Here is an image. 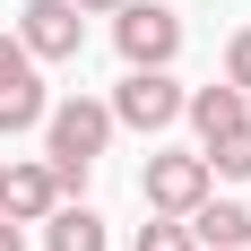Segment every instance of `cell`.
<instances>
[{
	"instance_id": "1",
	"label": "cell",
	"mask_w": 251,
	"mask_h": 251,
	"mask_svg": "<svg viewBox=\"0 0 251 251\" xmlns=\"http://www.w3.org/2000/svg\"><path fill=\"white\" fill-rule=\"evenodd\" d=\"M104 139H113V113H104L96 96L44 104V165L61 174V191H78V182H87V165L104 156Z\"/></svg>"
},
{
	"instance_id": "2",
	"label": "cell",
	"mask_w": 251,
	"mask_h": 251,
	"mask_svg": "<svg viewBox=\"0 0 251 251\" xmlns=\"http://www.w3.org/2000/svg\"><path fill=\"white\" fill-rule=\"evenodd\" d=\"M113 44H122L130 70H174V52H182V18L165 9V0H122V9H113Z\"/></svg>"
},
{
	"instance_id": "3",
	"label": "cell",
	"mask_w": 251,
	"mask_h": 251,
	"mask_svg": "<svg viewBox=\"0 0 251 251\" xmlns=\"http://www.w3.org/2000/svg\"><path fill=\"white\" fill-rule=\"evenodd\" d=\"M104 113H113V122L122 130H174L182 122V87H174V70H130L122 87H113V104H104Z\"/></svg>"
},
{
	"instance_id": "4",
	"label": "cell",
	"mask_w": 251,
	"mask_h": 251,
	"mask_svg": "<svg viewBox=\"0 0 251 251\" xmlns=\"http://www.w3.org/2000/svg\"><path fill=\"white\" fill-rule=\"evenodd\" d=\"M139 191H148V208H156V217H191V208L217 191V174H208V156H148Z\"/></svg>"
},
{
	"instance_id": "5",
	"label": "cell",
	"mask_w": 251,
	"mask_h": 251,
	"mask_svg": "<svg viewBox=\"0 0 251 251\" xmlns=\"http://www.w3.org/2000/svg\"><path fill=\"white\" fill-rule=\"evenodd\" d=\"M18 44H26V61H78L87 18H78L70 0H26L18 9Z\"/></svg>"
},
{
	"instance_id": "6",
	"label": "cell",
	"mask_w": 251,
	"mask_h": 251,
	"mask_svg": "<svg viewBox=\"0 0 251 251\" xmlns=\"http://www.w3.org/2000/svg\"><path fill=\"white\" fill-rule=\"evenodd\" d=\"M52 208H61V174H52V165H0V217L44 226Z\"/></svg>"
},
{
	"instance_id": "7",
	"label": "cell",
	"mask_w": 251,
	"mask_h": 251,
	"mask_svg": "<svg viewBox=\"0 0 251 251\" xmlns=\"http://www.w3.org/2000/svg\"><path fill=\"white\" fill-rule=\"evenodd\" d=\"M182 226H191L200 251H243V243H251V208H243V200H200Z\"/></svg>"
},
{
	"instance_id": "8",
	"label": "cell",
	"mask_w": 251,
	"mask_h": 251,
	"mask_svg": "<svg viewBox=\"0 0 251 251\" xmlns=\"http://www.w3.org/2000/svg\"><path fill=\"white\" fill-rule=\"evenodd\" d=\"M182 113H191V130H200V139H217V130L251 122V96H243V87H200V96H182Z\"/></svg>"
},
{
	"instance_id": "9",
	"label": "cell",
	"mask_w": 251,
	"mask_h": 251,
	"mask_svg": "<svg viewBox=\"0 0 251 251\" xmlns=\"http://www.w3.org/2000/svg\"><path fill=\"white\" fill-rule=\"evenodd\" d=\"M35 122H44V78H35V61H18L0 78V130H35Z\"/></svg>"
},
{
	"instance_id": "10",
	"label": "cell",
	"mask_w": 251,
	"mask_h": 251,
	"mask_svg": "<svg viewBox=\"0 0 251 251\" xmlns=\"http://www.w3.org/2000/svg\"><path fill=\"white\" fill-rule=\"evenodd\" d=\"M44 251H104V217L96 208H52L44 217Z\"/></svg>"
},
{
	"instance_id": "11",
	"label": "cell",
	"mask_w": 251,
	"mask_h": 251,
	"mask_svg": "<svg viewBox=\"0 0 251 251\" xmlns=\"http://www.w3.org/2000/svg\"><path fill=\"white\" fill-rule=\"evenodd\" d=\"M208 174L251 182V122H234V130H217V139H208Z\"/></svg>"
},
{
	"instance_id": "12",
	"label": "cell",
	"mask_w": 251,
	"mask_h": 251,
	"mask_svg": "<svg viewBox=\"0 0 251 251\" xmlns=\"http://www.w3.org/2000/svg\"><path fill=\"white\" fill-rule=\"evenodd\" d=\"M139 251H200V243H191L182 217H156V226H139Z\"/></svg>"
},
{
	"instance_id": "13",
	"label": "cell",
	"mask_w": 251,
	"mask_h": 251,
	"mask_svg": "<svg viewBox=\"0 0 251 251\" xmlns=\"http://www.w3.org/2000/svg\"><path fill=\"white\" fill-rule=\"evenodd\" d=\"M226 87L251 96V26H234V44H226Z\"/></svg>"
},
{
	"instance_id": "14",
	"label": "cell",
	"mask_w": 251,
	"mask_h": 251,
	"mask_svg": "<svg viewBox=\"0 0 251 251\" xmlns=\"http://www.w3.org/2000/svg\"><path fill=\"white\" fill-rule=\"evenodd\" d=\"M0 251H26V234H18V217H0Z\"/></svg>"
},
{
	"instance_id": "15",
	"label": "cell",
	"mask_w": 251,
	"mask_h": 251,
	"mask_svg": "<svg viewBox=\"0 0 251 251\" xmlns=\"http://www.w3.org/2000/svg\"><path fill=\"white\" fill-rule=\"evenodd\" d=\"M70 9H78V18H96V9H122V0H70Z\"/></svg>"
}]
</instances>
